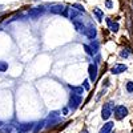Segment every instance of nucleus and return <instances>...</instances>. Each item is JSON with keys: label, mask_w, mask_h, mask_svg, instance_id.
Listing matches in <instances>:
<instances>
[{"label": "nucleus", "mask_w": 133, "mask_h": 133, "mask_svg": "<svg viewBox=\"0 0 133 133\" xmlns=\"http://www.w3.org/2000/svg\"><path fill=\"white\" fill-rule=\"evenodd\" d=\"M0 127H2V121H0Z\"/></svg>", "instance_id": "nucleus-25"}, {"label": "nucleus", "mask_w": 133, "mask_h": 133, "mask_svg": "<svg viewBox=\"0 0 133 133\" xmlns=\"http://www.w3.org/2000/svg\"><path fill=\"white\" fill-rule=\"evenodd\" d=\"M127 91L130 93V92H133V83L132 81H129L128 84H127Z\"/></svg>", "instance_id": "nucleus-19"}, {"label": "nucleus", "mask_w": 133, "mask_h": 133, "mask_svg": "<svg viewBox=\"0 0 133 133\" xmlns=\"http://www.w3.org/2000/svg\"><path fill=\"white\" fill-rule=\"evenodd\" d=\"M93 14L96 15V19H97L98 21H101V20H103L104 14H103V11L100 9V8H95V9H93Z\"/></svg>", "instance_id": "nucleus-14"}, {"label": "nucleus", "mask_w": 133, "mask_h": 133, "mask_svg": "<svg viewBox=\"0 0 133 133\" xmlns=\"http://www.w3.org/2000/svg\"><path fill=\"white\" fill-rule=\"evenodd\" d=\"M88 71H89V79L91 81H96L97 79V64H89V68H88Z\"/></svg>", "instance_id": "nucleus-8"}, {"label": "nucleus", "mask_w": 133, "mask_h": 133, "mask_svg": "<svg viewBox=\"0 0 133 133\" xmlns=\"http://www.w3.org/2000/svg\"><path fill=\"white\" fill-rule=\"evenodd\" d=\"M89 47L92 48L93 53H97V51H98V43H97L96 40H92V43H91V45H89Z\"/></svg>", "instance_id": "nucleus-16"}, {"label": "nucleus", "mask_w": 133, "mask_h": 133, "mask_svg": "<svg viewBox=\"0 0 133 133\" xmlns=\"http://www.w3.org/2000/svg\"><path fill=\"white\" fill-rule=\"evenodd\" d=\"M84 88L85 89H89V84H88V81H84Z\"/></svg>", "instance_id": "nucleus-23"}, {"label": "nucleus", "mask_w": 133, "mask_h": 133, "mask_svg": "<svg viewBox=\"0 0 133 133\" xmlns=\"http://www.w3.org/2000/svg\"><path fill=\"white\" fill-rule=\"evenodd\" d=\"M113 109H115V104H113V103H107V104H104L103 110H101V117H103L104 120H108L110 116H112Z\"/></svg>", "instance_id": "nucleus-1"}, {"label": "nucleus", "mask_w": 133, "mask_h": 133, "mask_svg": "<svg viewBox=\"0 0 133 133\" xmlns=\"http://www.w3.org/2000/svg\"><path fill=\"white\" fill-rule=\"evenodd\" d=\"M107 24H108L109 29L112 31V32H117L118 31V23H113L110 19H107Z\"/></svg>", "instance_id": "nucleus-13"}, {"label": "nucleus", "mask_w": 133, "mask_h": 133, "mask_svg": "<svg viewBox=\"0 0 133 133\" xmlns=\"http://www.w3.org/2000/svg\"><path fill=\"white\" fill-rule=\"evenodd\" d=\"M112 128H113V123H110V121H109V123H107L101 129H100L98 133H110V132H112Z\"/></svg>", "instance_id": "nucleus-12"}, {"label": "nucleus", "mask_w": 133, "mask_h": 133, "mask_svg": "<svg viewBox=\"0 0 133 133\" xmlns=\"http://www.w3.org/2000/svg\"><path fill=\"white\" fill-rule=\"evenodd\" d=\"M44 12H45V8L44 7H36V8H32L29 12H28V16L31 17V19H33V20H36L37 17H40Z\"/></svg>", "instance_id": "nucleus-5"}, {"label": "nucleus", "mask_w": 133, "mask_h": 133, "mask_svg": "<svg viewBox=\"0 0 133 133\" xmlns=\"http://www.w3.org/2000/svg\"><path fill=\"white\" fill-rule=\"evenodd\" d=\"M60 120V115L59 112H51L48 118L44 121V125H47V127H51V124H55V123H57V121Z\"/></svg>", "instance_id": "nucleus-6"}, {"label": "nucleus", "mask_w": 133, "mask_h": 133, "mask_svg": "<svg viewBox=\"0 0 133 133\" xmlns=\"http://www.w3.org/2000/svg\"><path fill=\"white\" fill-rule=\"evenodd\" d=\"M8 69V63L5 61H0V73H3Z\"/></svg>", "instance_id": "nucleus-17"}, {"label": "nucleus", "mask_w": 133, "mask_h": 133, "mask_svg": "<svg viewBox=\"0 0 133 133\" xmlns=\"http://www.w3.org/2000/svg\"><path fill=\"white\" fill-rule=\"evenodd\" d=\"M84 49L87 51V53H88V55H92V56H93V55H95V53H93V51H92V48H91L89 45H87V44H85V45H84Z\"/></svg>", "instance_id": "nucleus-18"}, {"label": "nucleus", "mask_w": 133, "mask_h": 133, "mask_svg": "<svg viewBox=\"0 0 133 133\" xmlns=\"http://www.w3.org/2000/svg\"><path fill=\"white\" fill-rule=\"evenodd\" d=\"M81 133H89V132H88L87 129H83V130H81Z\"/></svg>", "instance_id": "nucleus-24"}, {"label": "nucleus", "mask_w": 133, "mask_h": 133, "mask_svg": "<svg viewBox=\"0 0 133 133\" xmlns=\"http://www.w3.org/2000/svg\"><path fill=\"white\" fill-rule=\"evenodd\" d=\"M65 11V7L61 5V4H56V5H52L49 8V12L53 14V15H63Z\"/></svg>", "instance_id": "nucleus-9"}, {"label": "nucleus", "mask_w": 133, "mask_h": 133, "mask_svg": "<svg viewBox=\"0 0 133 133\" xmlns=\"http://www.w3.org/2000/svg\"><path fill=\"white\" fill-rule=\"evenodd\" d=\"M33 128H35V124L33 123H24V124L19 125V132L20 133H29L31 130H33Z\"/></svg>", "instance_id": "nucleus-7"}, {"label": "nucleus", "mask_w": 133, "mask_h": 133, "mask_svg": "<svg viewBox=\"0 0 133 133\" xmlns=\"http://www.w3.org/2000/svg\"><path fill=\"white\" fill-rule=\"evenodd\" d=\"M72 23H73V25H75V28H76V31H77V32H80V33H84L85 25H84V23H83V20H80V19L75 17V19L72 20Z\"/></svg>", "instance_id": "nucleus-10"}, {"label": "nucleus", "mask_w": 133, "mask_h": 133, "mask_svg": "<svg viewBox=\"0 0 133 133\" xmlns=\"http://www.w3.org/2000/svg\"><path fill=\"white\" fill-rule=\"evenodd\" d=\"M113 112H115V117L117 120H123L125 118V116L128 115V109L124 107V105H117L115 109H113Z\"/></svg>", "instance_id": "nucleus-3"}, {"label": "nucleus", "mask_w": 133, "mask_h": 133, "mask_svg": "<svg viewBox=\"0 0 133 133\" xmlns=\"http://www.w3.org/2000/svg\"><path fill=\"white\" fill-rule=\"evenodd\" d=\"M128 69V66L124 65V64H116L112 69H110V72H112L113 75H120V73H123Z\"/></svg>", "instance_id": "nucleus-11"}, {"label": "nucleus", "mask_w": 133, "mask_h": 133, "mask_svg": "<svg viewBox=\"0 0 133 133\" xmlns=\"http://www.w3.org/2000/svg\"><path fill=\"white\" fill-rule=\"evenodd\" d=\"M80 104H81V96H80V95H76V93H72V95H71V98H69L68 108H69L71 110H75L76 108H79Z\"/></svg>", "instance_id": "nucleus-2"}, {"label": "nucleus", "mask_w": 133, "mask_h": 133, "mask_svg": "<svg viewBox=\"0 0 133 133\" xmlns=\"http://www.w3.org/2000/svg\"><path fill=\"white\" fill-rule=\"evenodd\" d=\"M73 7H75L77 11H80V12H84V7H83V5H80V4H75Z\"/></svg>", "instance_id": "nucleus-20"}, {"label": "nucleus", "mask_w": 133, "mask_h": 133, "mask_svg": "<svg viewBox=\"0 0 133 133\" xmlns=\"http://www.w3.org/2000/svg\"><path fill=\"white\" fill-rule=\"evenodd\" d=\"M120 56L121 57H128L129 56V52H125V49H123V51H121V53H120Z\"/></svg>", "instance_id": "nucleus-21"}, {"label": "nucleus", "mask_w": 133, "mask_h": 133, "mask_svg": "<svg viewBox=\"0 0 133 133\" xmlns=\"http://www.w3.org/2000/svg\"><path fill=\"white\" fill-rule=\"evenodd\" d=\"M84 35L88 37V39H91V40H93L95 37H96V35H97V31H96V27L92 24V23H89L87 27H85V29H84Z\"/></svg>", "instance_id": "nucleus-4"}, {"label": "nucleus", "mask_w": 133, "mask_h": 133, "mask_svg": "<svg viewBox=\"0 0 133 133\" xmlns=\"http://www.w3.org/2000/svg\"><path fill=\"white\" fill-rule=\"evenodd\" d=\"M105 4H107V7H108V8H112V5H113L110 0H107V2H105Z\"/></svg>", "instance_id": "nucleus-22"}, {"label": "nucleus", "mask_w": 133, "mask_h": 133, "mask_svg": "<svg viewBox=\"0 0 133 133\" xmlns=\"http://www.w3.org/2000/svg\"><path fill=\"white\" fill-rule=\"evenodd\" d=\"M69 88H71V91L73 92V93H76V95H83L84 93V89H83V87H72V85H69Z\"/></svg>", "instance_id": "nucleus-15"}]
</instances>
